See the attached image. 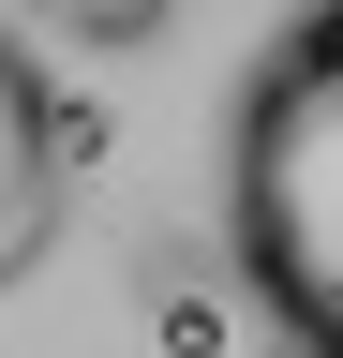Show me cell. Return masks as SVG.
Masks as SVG:
<instances>
[{"label": "cell", "instance_id": "1", "mask_svg": "<svg viewBox=\"0 0 343 358\" xmlns=\"http://www.w3.org/2000/svg\"><path fill=\"white\" fill-rule=\"evenodd\" d=\"M224 239L254 299L343 358V15H298L224 105Z\"/></svg>", "mask_w": 343, "mask_h": 358}, {"label": "cell", "instance_id": "2", "mask_svg": "<svg viewBox=\"0 0 343 358\" xmlns=\"http://www.w3.org/2000/svg\"><path fill=\"white\" fill-rule=\"evenodd\" d=\"M60 90L15 60V30H0V299L45 268V239H60Z\"/></svg>", "mask_w": 343, "mask_h": 358}, {"label": "cell", "instance_id": "3", "mask_svg": "<svg viewBox=\"0 0 343 358\" xmlns=\"http://www.w3.org/2000/svg\"><path fill=\"white\" fill-rule=\"evenodd\" d=\"M149 343H164V358H224V343H239V313L209 299V284H164V299H149Z\"/></svg>", "mask_w": 343, "mask_h": 358}]
</instances>
